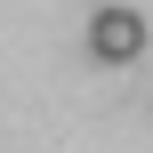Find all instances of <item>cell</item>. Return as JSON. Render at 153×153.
<instances>
[{
    "label": "cell",
    "mask_w": 153,
    "mask_h": 153,
    "mask_svg": "<svg viewBox=\"0 0 153 153\" xmlns=\"http://www.w3.org/2000/svg\"><path fill=\"white\" fill-rule=\"evenodd\" d=\"M89 56H97V65L145 56V16H137V8H97V16H89Z\"/></svg>",
    "instance_id": "1"
}]
</instances>
